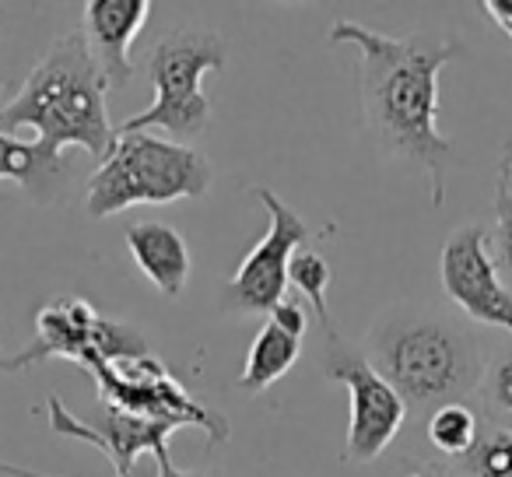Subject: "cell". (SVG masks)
Listing matches in <instances>:
<instances>
[{"mask_svg": "<svg viewBox=\"0 0 512 477\" xmlns=\"http://www.w3.org/2000/svg\"><path fill=\"white\" fill-rule=\"evenodd\" d=\"M330 43L358 46V88L372 137L390 155L421 165L432 179V204L442 207L456 151L439 130V74L460 46L446 39L383 36L351 18L330 25Z\"/></svg>", "mask_w": 512, "mask_h": 477, "instance_id": "obj_1", "label": "cell"}, {"mask_svg": "<svg viewBox=\"0 0 512 477\" xmlns=\"http://www.w3.org/2000/svg\"><path fill=\"white\" fill-rule=\"evenodd\" d=\"M106 92L109 81L88 50L85 32H67L0 106V134L36 130V144L50 155H64L74 144L102 162L116 144Z\"/></svg>", "mask_w": 512, "mask_h": 477, "instance_id": "obj_2", "label": "cell"}, {"mask_svg": "<svg viewBox=\"0 0 512 477\" xmlns=\"http://www.w3.org/2000/svg\"><path fill=\"white\" fill-rule=\"evenodd\" d=\"M369 365L404 397L407 407L463 404L481 386L484 348L456 316L435 306L390 313L369 334Z\"/></svg>", "mask_w": 512, "mask_h": 477, "instance_id": "obj_3", "label": "cell"}, {"mask_svg": "<svg viewBox=\"0 0 512 477\" xmlns=\"http://www.w3.org/2000/svg\"><path fill=\"white\" fill-rule=\"evenodd\" d=\"M214 169L197 148L155 134H116V144L88 179V218H113L137 204L204 197Z\"/></svg>", "mask_w": 512, "mask_h": 477, "instance_id": "obj_4", "label": "cell"}, {"mask_svg": "<svg viewBox=\"0 0 512 477\" xmlns=\"http://www.w3.org/2000/svg\"><path fill=\"white\" fill-rule=\"evenodd\" d=\"M225 60L228 50L218 32L200 29V25L169 32L144 60V74L155 88V102L144 113L123 120L116 134H148L155 127L179 144L204 134L207 120H211L204 74L221 71Z\"/></svg>", "mask_w": 512, "mask_h": 477, "instance_id": "obj_5", "label": "cell"}, {"mask_svg": "<svg viewBox=\"0 0 512 477\" xmlns=\"http://www.w3.org/2000/svg\"><path fill=\"white\" fill-rule=\"evenodd\" d=\"M256 200L267 207L271 214V228L253 250L246 253V260L239 264V271L232 274V281L225 285V306L232 313H267L271 316L281 302L288 299V267L292 257L306 243V221L285 204L274 190L256 186Z\"/></svg>", "mask_w": 512, "mask_h": 477, "instance_id": "obj_6", "label": "cell"}, {"mask_svg": "<svg viewBox=\"0 0 512 477\" xmlns=\"http://www.w3.org/2000/svg\"><path fill=\"white\" fill-rule=\"evenodd\" d=\"M327 376L344 383L351 400L348 439H344V460L372 463L407 421V404L383 376L369 365V358L348 351L341 341H330Z\"/></svg>", "mask_w": 512, "mask_h": 477, "instance_id": "obj_7", "label": "cell"}, {"mask_svg": "<svg viewBox=\"0 0 512 477\" xmlns=\"http://www.w3.org/2000/svg\"><path fill=\"white\" fill-rule=\"evenodd\" d=\"M439 278L449 302L467 320L481 327H498L512 337V292L488 250V228L463 225L449 235L442 246Z\"/></svg>", "mask_w": 512, "mask_h": 477, "instance_id": "obj_8", "label": "cell"}, {"mask_svg": "<svg viewBox=\"0 0 512 477\" xmlns=\"http://www.w3.org/2000/svg\"><path fill=\"white\" fill-rule=\"evenodd\" d=\"M46 414H50L53 432L99 446L102 453L113 460L116 477H134L137 453H141V449L158 453V449H165V439L176 432V428L165 425V421H151V418H141V414H127V411H120V407H109L106 425L102 428H88L85 421H78L64 404H60V397L46 400Z\"/></svg>", "mask_w": 512, "mask_h": 477, "instance_id": "obj_9", "label": "cell"}, {"mask_svg": "<svg viewBox=\"0 0 512 477\" xmlns=\"http://www.w3.org/2000/svg\"><path fill=\"white\" fill-rule=\"evenodd\" d=\"M148 15V0H88L85 4V43L92 57L99 60L109 88L127 85L134 74L130 50L148 25Z\"/></svg>", "mask_w": 512, "mask_h": 477, "instance_id": "obj_10", "label": "cell"}, {"mask_svg": "<svg viewBox=\"0 0 512 477\" xmlns=\"http://www.w3.org/2000/svg\"><path fill=\"white\" fill-rule=\"evenodd\" d=\"M123 239H127V250L134 257L137 271L165 299L183 295L186 281H190V246L179 235V228L165 225V221H134V225H127Z\"/></svg>", "mask_w": 512, "mask_h": 477, "instance_id": "obj_11", "label": "cell"}, {"mask_svg": "<svg viewBox=\"0 0 512 477\" xmlns=\"http://www.w3.org/2000/svg\"><path fill=\"white\" fill-rule=\"evenodd\" d=\"M67 176H71V162L64 155H50L39 144H25L11 134H0V179L25 186L39 200H50L64 193Z\"/></svg>", "mask_w": 512, "mask_h": 477, "instance_id": "obj_12", "label": "cell"}, {"mask_svg": "<svg viewBox=\"0 0 512 477\" xmlns=\"http://www.w3.org/2000/svg\"><path fill=\"white\" fill-rule=\"evenodd\" d=\"M302 355V337L285 330L278 320L267 316V323L260 327V334L253 337L249 344V355H246V365H242V390L249 393H260L267 386L278 383L285 372H292V365L299 362Z\"/></svg>", "mask_w": 512, "mask_h": 477, "instance_id": "obj_13", "label": "cell"}, {"mask_svg": "<svg viewBox=\"0 0 512 477\" xmlns=\"http://www.w3.org/2000/svg\"><path fill=\"white\" fill-rule=\"evenodd\" d=\"M481 428L484 418L470 404H446L439 411H432V418H428V442L442 456L463 460L477 446V439H481Z\"/></svg>", "mask_w": 512, "mask_h": 477, "instance_id": "obj_14", "label": "cell"}, {"mask_svg": "<svg viewBox=\"0 0 512 477\" xmlns=\"http://www.w3.org/2000/svg\"><path fill=\"white\" fill-rule=\"evenodd\" d=\"M330 278H334V271H330L327 257H320L316 250H299L292 257L288 285L299 288V292L313 302V313H316V320H320V327L327 330L330 341H337V330H334V323H330V306H327Z\"/></svg>", "mask_w": 512, "mask_h": 477, "instance_id": "obj_15", "label": "cell"}, {"mask_svg": "<svg viewBox=\"0 0 512 477\" xmlns=\"http://www.w3.org/2000/svg\"><path fill=\"white\" fill-rule=\"evenodd\" d=\"M470 477H512V428L484 421L477 446L463 456Z\"/></svg>", "mask_w": 512, "mask_h": 477, "instance_id": "obj_16", "label": "cell"}, {"mask_svg": "<svg viewBox=\"0 0 512 477\" xmlns=\"http://www.w3.org/2000/svg\"><path fill=\"white\" fill-rule=\"evenodd\" d=\"M481 400H484V421L498 425V421L512 418V344L491 355L481 376Z\"/></svg>", "mask_w": 512, "mask_h": 477, "instance_id": "obj_17", "label": "cell"}, {"mask_svg": "<svg viewBox=\"0 0 512 477\" xmlns=\"http://www.w3.org/2000/svg\"><path fill=\"white\" fill-rule=\"evenodd\" d=\"M488 250L502 271V281L512 278V193H505L502 186L495 193V232H488Z\"/></svg>", "mask_w": 512, "mask_h": 477, "instance_id": "obj_18", "label": "cell"}, {"mask_svg": "<svg viewBox=\"0 0 512 477\" xmlns=\"http://www.w3.org/2000/svg\"><path fill=\"white\" fill-rule=\"evenodd\" d=\"M155 460H158V477H211V474H193V470H179V467H172L169 449H158Z\"/></svg>", "mask_w": 512, "mask_h": 477, "instance_id": "obj_19", "label": "cell"}, {"mask_svg": "<svg viewBox=\"0 0 512 477\" xmlns=\"http://www.w3.org/2000/svg\"><path fill=\"white\" fill-rule=\"evenodd\" d=\"M407 477H460V474H453L449 467H442V463H425V467H418V470H411Z\"/></svg>", "mask_w": 512, "mask_h": 477, "instance_id": "obj_20", "label": "cell"}, {"mask_svg": "<svg viewBox=\"0 0 512 477\" xmlns=\"http://www.w3.org/2000/svg\"><path fill=\"white\" fill-rule=\"evenodd\" d=\"M498 186H502L505 193H512V144H509V155H505V162H502V179H498Z\"/></svg>", "mask_w": 512, "mask_h": 477, "instance_id": "obj_21", "label": "cell"}, {"mask_svg": "<svg viewBox=\"0 0 512 477\" xmlns=\"http://www.w3.org/2000/svg\"><path fill=\"white\" fill-rule=\"evenodd\" d=\"M0 474H11V477H43V474H32V470H18V467H8V463H0Z\"/></svg>", "mask_w": 512, "mask_h": 477, "instance_id": "obj_22", "label": "cell"}, {"mask_svg": "<svg viewBox=\"0 0 512 477\" xmlns=\"http://www.w3.org/2000/svg\"><path fill=\"white\" fill-rule=\"evenodd\" d=\"M502 32H505V36H509V39H512V25H502Z\"/></svg>", "mask_w": 512, "mask_h": 477, "instance_id": "obj_23", "label": "cell"}, {"mask_svg": "<svg viewBox=\"0 0 512 477\" xmlns=\"http://www.w3.org/2000/svg\"><path fill=\"white\" fill-rule=\"evenodd\" d=\"M0 39H4V36H0Z\"/></svg>", "mask_w": 512, "mask_h": 477, "instance_id": "obj_24", "label": "cell"}]
</instances>
